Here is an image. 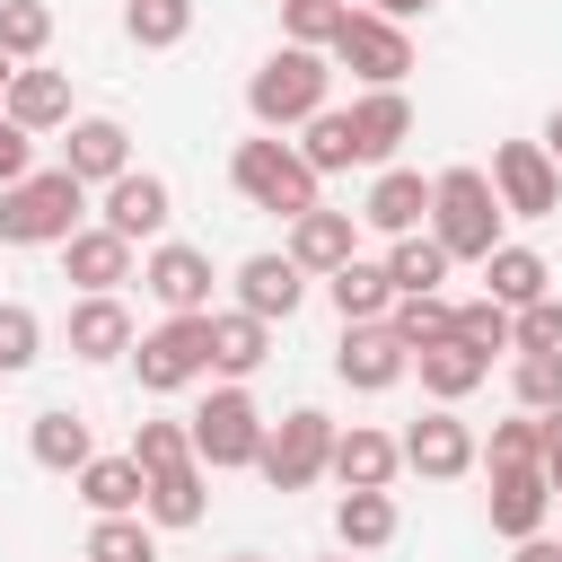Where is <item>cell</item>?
Segmentation results:
<instances>
[{
  "label": "cell",
  "instance_id": "cell-29",
  "mask_svg": "<svg viewBox=\"0 0 562 562\" xmlns=\"http://www.w3.org/2000/svg\"><path fill=\"white\" fill-rule=\"evenodd\" d=\"M325 299H334V316H342V325H378V316L395 307V281H386V263L351 255L342 272H325Z\"/></svg>",
  "mask_w": 562,
  "mask_h": 562
},
{
  "label": "cell",
  "instance_id": "cell-50",
  "mask_svg": "<svg viewBox=\"0 0 562 562\" xmlns=\"http://www.w3.org/2000/svg\"><path fill=\"white\" fill-rule=\"evenodd\" d=\"M9 70H18V61H9V53H0V97H9Z\"/></svg>",
  "mask_w": 562,
  "mask_h": 562
},
{
  "label": "cell",
  "instance_id": "cell-27",
  "mask_svg": "<svg viewBox=\"0 0 562 562\" xmlns=\"http://www.w3.org/2000/svg\"><path fill=\"white\" fill-rule=\"evenodd\" d=\"M202 457H176V465H158L149 474V501H140V518L158 527V536H176V527H202Z\"/></svg>",
  "mask_w": 562,
  "mask_h": 562
},
{
  "label": "cell",
  "instance_id": "cell-6",
  "mask_svg": "<svg viewBox=\"0 0 562 562\" xmlns=\"http://www.w3.org/2000/svg\"><path fill=\"white\" fill-rule=\"evenodd\" d=\"M334 413H316V404H299V413H281L272 430H263V457H255V474L272 483V492H307L316 474H334Z\"/></svg>",
  "mask_w": 562,
  "mask_h": 562
},
{
  "label": "cell",
  "instance_id": "cell-51",
  "mask_svg": "<svg viewBox=\"0 0 562 562\" xmlns=\"http://www.w3.org/2000/svg\"><path fill=\"white\" fill-rule=\"evenodd\" d=\"M316 562H351V553H316Z\"/></svg>",
  "mask_w": 562,
  "mask_h": 562
},
{
  "label": "cell",
  "instance_id": "cell-3",
  "mask_svg": "<svg viewBox=\"0 0 562 562\" xmlns=\"http://www.w3.org/2000/svg\"><path fill=\"white\" fill-rule=\"evenodd\" d=\"M70 228H88V184L70 167H35L0 184V246H61Z\"/></svg>",
  "mask_w": 562,
  "mask_h": 562
},
{
  "label": "cell",
  "instance_id": "cell-21",
  "mask_svg": "<svg viewBox=\"0 0 562 562\" xmlns=\"http://www.w3.org/2000/svg\"><path fill=\"white\" fill-rule=\"evenodd\" d=\"M492 536H544V518H553V483H544V465H492Z\"/></svg>",
  "mask_w": 562,
  "mask_h": 562
},
{
  "label": "cell",
  "instance_id": "cell-32",
  "mask_svg": "<svg viewBox=\"0 0 562 562\" xmlns=\"http://www.w3.org/2000/svg\"><path fill=\"white\" fill-rule=\"evenodd\" d=\"M448 246L430 237V228H413V237H386V281H395V299H413V290H439L448 281Z\"/></svg>",
  "mask_w": 562,
  "mask_h": 562
},
{
  "label": "cell",
  "instance_id": "cell-38",
  "mask_svg": "<svg viewBox=\"0 0 562 562\" xmlns=\"http://www.w3.org/2000/svg\"><path fill=\"white\" fill-rule=\"evenodd\" d=\"M509 395H518V413H562V351H518Z\"/></svg>",
  "mask_w": 562,
  "mask_h": 562
},
{
  "label": "cell",
  "instance_id": "cell-47",
  "mask_svg": "<svg viewBox=\"0 0 562 562\" xmlns=\"http://www.w3.org/2000/svg\"><path fill=\"white\" fill-rule=\"evenodd\" d=\"M544 483L562 492V413H544Z\"/></svg>",
  "mask_w": 562,
  "mask_h": 562
},
{
  "label": "cell",
  "instance_id": "cell-40",
  "mask_svg": "<svg viewBox=\"0 0 562 562\" xmlns=\"http://www.w3.org/2000/svg\"><path fill=\"white\" fill-rule=\"evenodd\" d=\"M457 334H465L474 351H518V316H509L501 299H457Z\"/></svg>",
  "mask_w": 562,
  "mask_h": 562
},
{
  "label": "cell",
  "instance_id": "cell-30",
  "mask_svg": "<svg viewBox=\"0 0 562 562\" xmlns=\"http://www.w3.org/2000/svg\"><path fill=\"white\" fill-rule=\"evenodd\" d=\"M70 483H79V501H88L97 518H114V509H140V501H149V474H140V457H132V448H123V457H88Z\"/></svg>",
  "mask_w": 562,
  "mask_h": 562
},
{
  "label": "cell",
  "instance_id": "cell-43",
  "mask_svg": "<svg viewBox=\"0 0 562 562\" xmlns=\"http://www.w3.org/2000/svg\"><path fill=\"white\" fill-rule=\"evenodd\" d=\"M132 457H140V474H158V465L193 457V430H184V422H140V430H132Z\"/></svg>",
  "mask_w": 562,
  "mask_h": 562
},
{
  "label": "cell",
  "instance_id": "cell-5",
  "mask_svg": "<svg viewBox=\"0 0 562 562\" xmlns=\"http://www.w3.org/2000/svg\"><path fill=\"white\" fill-rule=\"evenodd\" d=\"M184 430H193V457H202L211 474H237V465L263 457V430H272V422H263V404L246 395V378H220V386L193 404Z\"/></svg>",
  "mask_w": 562,
  "mask_h": 562
},
{
  "label": "cell",
  "instance_id": "cell-13",
  "mask_svg": "<svg viewBox=\"0 0 562 562\" xmlns=\"http://www.w3.org/2000/svg\"><path fill=\"white\" fill-rule=\"evenodd\" d=\"M61 281H70V290H123V281H140V246H132L123 228L88 220V228L61 237Z\"/></svg>",
  "mask_w": 562,
  "mask_h": 562
},
{
  "label": "cell",
  "instance_id": "cell-23",
  "mask_svg": "<svg viewBox=\"0 0 562 562\" xmlns=\"http://www.w3.org/2000/svg\"><path fill=\"white\" fill-rule=\"evenodd\" d=\"M299 299H307V272H299L290 255H246V263H237V307H255L263 325H290Z\"/></svg>",
  "mask_w": 562,
  "mask_h": 562
},
{
  "label": "cell",
  "instance_id": "cell-52",
  "mask_svg": "<svg viewBox=\"0 0 562 562\" xmlns=\"http://www.w3.org/2000/svg\"><path fill=\"white\" fill-rule=\"evenodd\" d=\"M228 562H263V553H228Z\"/></svg>",
  "mask_w": 562,
  "mask_h": 562
},
{
  "label": "cell",
  "instance_id": "cell-16",
  "mask_svg": "<svg viewBox=\"0 0 562 562\" xmlns=\"http://www.w3.org/2000/svg\"><path fill=\"white\" fill-rule=\"evenodd\" d=\"M281 255H290L307 281L342 272V263L360 255V211H325V202H316V211H299V220H290V237H281Z\"/></svg>",
  "mask_w": 562,
  "mask_h": 562
},
{
  "label": "cell",
  "instance_id": "cell-45",
  "mask_svg": "<svg viewBox=\"0 0 562 562\" xmlns=\"http://www.w3.org/2000/svg\"><path fill=\"white\" fill-rule=\"evenodd\" d=\"M18 176H35V132L0 105V184H18Z\"/></svg>",
  "mask_w": 562,
  "mask_h": 562
},
{
  "label": "cell",
  "instance_id": "cell-49",
  "mask_svg": "<svg viewBox=\"0 0 562 562\" xmlns=\"http://www.w3.org/2000/svg\"><path fill=\"white\" fill-rule=\"evenodd\" d=\"M544 149H553V167H562V105L544 114Z\"/></svg>",
  "mask_w": 562,
  "mask_h": 562
},
{
  "label": "cell",
  "instance_id": "cell-53",
  "mask_svg": "<svg viewBox=\"0 0 562 562\" xmlns=\"http://www.w3.org/2000/svg\"><path fill=\"white\" fill-rule=\"evenodd\" d=\"M79 562H88V553H79Z\"/></svg>",
  "mask_w": 562,
  "mask_h": 562
},
{
  "label": "cell",
  "instance_id": "cell-24",
  "mask_svg": "<svg viewBox=\"0 0 562 562\" xmlns=\"http://www.w3.org/2000/svg\"><path fill=\"white\" fill-rule=\"evenodd\" d=\"M272 360V325L255 307H211V378H255Z\"/></svg>",
  "mask_w": 562,
  "mask_h": 562
},
{
  "label": "cell",
  "instance_id": "cell-48",
  "mask_svg": "<svg viewBox=\"0 0 562 562\" xmlns=\"http://www.w3.org/2000/svg\"><path fill=\"white\" fill-rule=\"evenodd\" d=\"M360 9H378V18H395V26H404V18H422V9H439V0H360Z\"/></svg>",
  "mask_w": 562,
  "mask_h": 562
},
{
  "label": "cell",
  "instance_id": "cell-17",
  "mask_svg": "<svg viewBox=\"0 0 562 562\" xmlns=\"http://www.w3.org/2000/svg\"><path fill=\"white\" fill-rule=\"evenodd\" d=\"M342 114H351V149H360V167H395V149L413 140V97H404V88H360Z\"/></svg>",
  "mask_w": 562,
  "mask_h": 562
},
{
  "label": "cell",
  "instance_id": "cell-4",
  "mask_svg": "<svg viewBox=\"0 0 562 562\" xmlns=\"http://www.w3.org/2000/svg\"><path fill=\"white\" fill-rule=\"evenodd\" d=\"M501 193H492V176L483 167H439L430 176V237L457 255V263H483L492 246H501Z\"/></svg>",
  "mask_w": 562,
  "mask_h": 562
},
{
  "label": "cell",
  "instance_id": "cell-34",
  "mask_svg": "<svg viewBox=\"0 0 562 562\" xmlns=\"http://www.w3.org/2000/svg\"><path fill=\"white\" fill-rule=\"evenodd\" d=\"M123 35L140 53H176L193 35V0H123Z\"/></svg>",
  "mask_w": 562,
  "mask_h": 562
},
{
  "label": "cell",
  "instance_id": "cell-42",
  "mask_svg": "<svg viewBox=\"0 0 562 562\" xmlns=\"http://www.w3.org/2000/svg\"><path fill=\"white\" fill-rule=\"evenodd\" d=\"M342 18H351V0H281V35L290 44H316V53L342 35Z\"/></svg>",
  "mask_w": 562,
  "mask_h": 562
},
{
  "label": "cell",
  "instance_id": "cell-10",
  "mask_svg": "<svg viewBox=\"0 0 562 562\" xmlns=\"http://www.w3.org/2000/svg\"><path fill=\"white\" fill-rule=\"evenodd\" d=\"M140 290L167 307V316H211V255L184 246V237H158L140 255Z\"/></svg>",
  "mask_w": 562,
  "mask_h": 562
},
{
  "label": "cell",
  "instance_id": "cell-39",
  "mask_svg": "<svg viewBox=\"0 0 562 562\" xmlns=\"http://www.w3.org/2000/svg\"><path fill=\"white\" fill-rule=\"evenodd\" d=\"M44 360V316L26 299H0V378H26Z\"/></svg>",
  "mask_w": 562,
  "mask_h": 562
},
{
  "label": "cell",
  "instance_id": "cell-15",
  "mask_svg": "<svg viewBox=\"0 0 562 562\" xmlns=\"http://www.w3.org/2000/svg\"><path fill=\"white\" fill-rule=\"evenodd\" d=\"M404 369H413V351L395 342L386 316H378V325H342V342H334V378H342L351 395H386Z\"/></svg>",
  "mask_w": 562,
  "mask_h": 562
},
{
  "label": "cell",
  "instance_id": "cell-25",
  "mask_svg": "<svg viewBox=\"0 0 562 562\" xmlns=\"http://www.w3.org/2000/svg\"><path fill=\"white\" fill-rule=\"evenodd\" d=\"M413 369H422V395H430V404H465V395L492 378V351H474L465 334H448V342L413 351Z\"/></svg>",
  "mask_w": 562,
  "mask_h": 562
},
{
  "label": "cell",
  "instance_id": "cell-7",
  "mask_svg": "<svg viewBox=\"0 0 562 562\" xmlns=\"http://www.w3.org/2000/svg\"><path fill=\"white\" fill-rule=\"evenodd\" d=\"M132 369L149 395H184L211 378V316H158L140 342H132Z\"/></svg>",
  "mask_w": 562,
  "mask_h": 562
},
{
  "label": "cell",
  "instance_id": "cell-26",
  "mask_svg": "<svg viewBox=\"0 0 562 562\" xmlns=\"http://www.w3.org/2000/svg\"><path fill=\"white\" fill-rule=\"evenodd\" d=\"M26 457H35L44 474H79V465L97 457V439H88V413H70V404H44V413L26 422Z\"/></svg>",
  "mask_w": 562,
  "mask_h": 562
},
{
  "label": "cell",
  "instance_id": "cell-22",
  "mask_svg": "<svg viewBox=\"0 0 562 562\" xmlns=\"http://www.w3.org/2000/svg\"><path fill=\"white\" fill-rule=\"evenodd\" d=\"M35 140L44 132H70V70H44V61H18L9 70V97H0Z\"/></svg>",
  "mask_w": 562,
  "mask_h": 562
},
{
  "label": "cell",
  "instance_id": "cell-46",
  "mask_svg": "<svg viewBox=\"0 0 562 562\" xmlns=\"http://www.w3.org/2000/svg\"><path fill=\"white\" fill-rule=\"evenodd\" d=\"M509 562H562V536H518Z\"/></svg>",
  "mask_w": 562,
  "mask_h": 562
},
{
  "label": "cell",
  "instance_id": "cell-31",
  "mask_svg": "<svg viewBox=\"0 0 562 562\" xmlns=\"http://www.w3.org/2000/svg\"><path fill=\"white\" fill-rule=\"evenodd\" d=\"M395 527H404L395 492H342L334 501V544L342 553H378V544H395Z\"/></svg>",
  "mask_w": 562,
  "mask_h": 562
},
{
  "label": "cell",
  "instance_id": "cell-20",
  "mask_svg": "<svg viewBox=\"0 0 562 562\" xmlns=\"http://www.w3.org/2000/svg\"><path fill=\"white\" fill-rule=\"evenodd\" d=\"M395 474H404V439L395 430H378V422L334 430V483L342 492H395Z\"/></svg>",
  "mask_w": 562,
  "mask_h": 562
},
{
  "label": "cell",
  "instance_id": "cell-8",
  "mask_svg": "<svg viewBox=\"0 0 562 562\" xmlns=\"http://www.w3.org/2000/svg\"><path fill=\"white\" fill-rule=\"evenodd\" d=\"M325 53H334V70H351L360 88H404V70H413V35H404L395 18H378V9H360V0H351L342 35H334Z\"/></svg>",
  "mask_w": 562,
  "mask_h": 562
},
{
  "label": "cell",
  "instance_id": "cell-33",
  "mask_svg": "<svg viewBox=\"0 0 562 562\" xmlns=\"http://www.w3.org/2000/svg\"><path fill=\"white\" fill-rule=\"evenodd\" d=\"M386 325H395V342H404V351H430V342H448V334H457V299L413 290V299H395V307H386Z\"/></svg>",
  "mask_w": 562,
  "mask_h": 562
},
{
  "label": "cell",
  "instance_id": "cell-2",
  "mask_svg": "<svg viewBox=\"0 0 562 562\" xmlns=\"http://www.w3.org/2000/svg\"><path fill=\"white\" fill-rule=\"evenodd\" d=\"M228 184L255 202V211H272V220H299V211H316V167H307V149L299 140H281V132H255V140H237L228 149Z\"/></svg>",
  "mask_w": 562,
  "mask_h": 562
},
{
  "label": "cell",
  "instance_id": "cell-35",
  "mask_svg": "<svg viewBox=\"0 0 562 562\" xmlns=\"http://www.w3.org/2000/svg\"><path fill=\"white\" fill-rule=\"evenodd\" d=\"M79 553H88V562H158V527H149L140 509H114V518L88 527Z\"/></svg>",
  "mask_w": 562,
  "mask_h": 562
},
{
  "label": "cell",
  "instance_id": "cell-28",
  "mask_svg": "<svg viewBox=\"0 0 562 562\" xmlns=\"http://www.w3.org/2000/svg\"><path fill=\"white\" fill-rule=\"evenodd\" d=\"M544 290H553V263H544L536 246H509V237H501V246L483 255V299H501L509 316H518L527 299H544Z\"/></svg>",
  "mask_w": 562,
  "mask_h": 562
},
{
  "label": "cell",
  "instance_id": "cell-1",
  "mask_svg": "<svg viewBox=\"0 0 562 562\" xmlns=\"http://www.w3.org/2000/svg\"><path fill=\"white\" fill-rule=\"evenodd\" d=\"M334 105V53H316V44H281V53H263V70L246 79V114H255V132H299L307 114H325Z\"/></svg>",
  "mask_w": 562,
  "mask_h": 562
},
{
  "label": "cell",
  "instance_id": "cell-44",
  "mask_svg": "<svg viewBox=\"0 0 562 562\" xmlns=\"http://www.w3.org/2000/svg\"><path fill=\"white\" fill-rule=\"evenodd\" d=\"M518 351H562V299L553 290L518 307Z\"/></svg>",
  "mask_w": 562,
  "mask_h": 562
},
{
  "label": "cell",
  "instance_id": "cell-12",
  "mask_svg": "<svg viewBox=\"0 0 562 562\" xmlns=\"http://www.w3.org/2000/svg\"><path fill=\"white\" fill-rule=\"evenodd\" d=\"M97 220H105V228H123L132 246H158V237H167V220H176V193H167V176L123 167V176L97 193Z\"/></svg>",
  "mask_w": 562,
  "mask_h": 562
},
{
  "label": "cell",
  "instance_id": "cell-41",
  "mask_svg": "<svg viewBox=\"0 0 562 562\" xmlns=\"http://www.w3.org/2000/svg\"><path fill=\"white\" fill-rule=\"evenodd\" d=\"M483 465H544V413L492 422V439H483Z\"/></svg>",
  "mask_w": 562,
  "mask_h": 562
},
{
  "label": "cell",
  "instance_id": "cell-11",
  "mask_svg": "<svg viewBox=\"0 0 562 562\" xmlns=\"http://www.w3.org/2000/svg\"><path fill=\"white\" fill-rule=\"evenodd\" d=\"M404 465H413L422 483H457V474L483 465V439L457 422V404H430V413L404 430Z\"/></svg>",
  "mask_w": 562,
  "mask_h": 562
},
{
  "label": "cell",
  "instance_id": "cell-36",
  "mask_svg": "<svg viewBox=\"0 0 562 562\" xmlns=\"http://www.w3.org/2000/svg\"><path fill=\"white\" fill-rule=\"evenodd\" d=\"M299 149H307V167H316V176H334V167H360V149H351V114H342V105L307 114V123H299Z\"/></svg>",
  "mask_w": 562,
  "mask_h": 562
},
{
  "label": "cell",
  "instance_id": "cell-18",
  "mask_svg": "<svg viewBox=\"0 0 562 562\" xmlns=\"http://www.w3.org/2000/svg\"><path fill=\"white\" fill-rule=\"evenodd\" d=\"M61 167H70L88 193H105V184L132 167V132H123L114 114H70V132H61Z\"/></svg>",
  "mask_w": 562,
  "mask_h": 562
},
{
  "label": "cell",
  "instance_id": "cell-37",
  "mask_svg": "<svg viewBox=\"0 0 562 562\" xmlns=\"http://www.w3.org/2000/svg\"><path fill=\"white\" fill-rule=\"evenodd\" d=\"M44 44H53V0H0V53L44 61Z\"/></svg>",
  "mask_w": 562,
  "mask_h": 562
},
{
  "label": "cell",
  "instance_id": "cell-14",
  "mask_svg": "<svg viewBox=\"0 0 562 562\" xmlns=\"http://www.w3.org/2000/svg\"><path fill=\"white\" fill-rule=\"evenodd\" d=\"M61 334H70V360H88V369H105V360H132V342H140V325H132V307H123L114 290H79Z\"/></svg>",
  "mask_w": 562,
  "mask_h": 562
},
{
  "label": "cell",
  "instance_id": "cell-9",
  "mask_svg": "<svg viewBox=\"0 0 562 562\" xmlns=\"http://www.w3.org/2000/svg\"><path fill=\"white\" fill-rule=\"evenodd\" d=\"M492 193H501V211L509 220H553L562 211V167H553V149L544 140H492Z\"/></svg>",
  "mask_w": 562,
  "mask_h": 562
},
{
  "label": "cell",
  "instance_id": "cell-19",
  "mask_svg": "<svg viewBox=\"0 0 562 562\" xmlns=\"http://www.w3.org/2000/svg\"><path fill=\"white\" fill-rule=\"evenodd\" d=\"M360 228H378V237L430 228V176H422V167H378L369 193H360Z\"/></svg>",
  "mask_w": 562,
  "mask_h": 562
}]
</instances>
